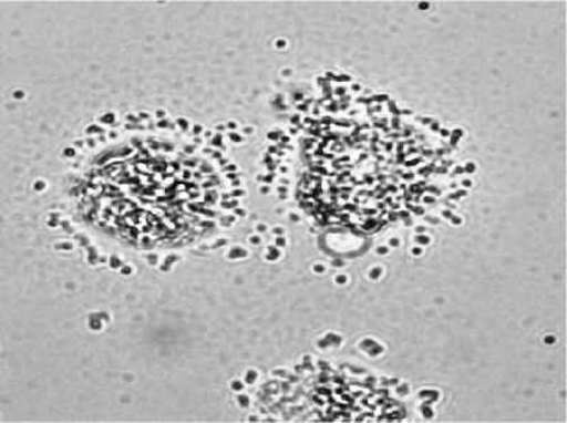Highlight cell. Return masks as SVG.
Listing matches in <instances>:
<instances>
[{
	"label": "cell",
	"instance_id": "obj_1",
	"mask_svg": "<svg viewBox=\"0 0 567 423\" xmlns=\"http://www.w3.org/2000/svg\"><path fill=\"white\" fill-rule=\"evenodd\" d=\"M218 179L206 158L173 144H132L87 174L82 212L100 230L141 248L187 243L212 225Z\"/></svg>",
	"mask_w": 567,
	"mask_h": 423
}]
</instances>
